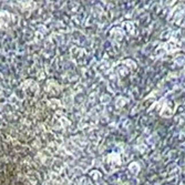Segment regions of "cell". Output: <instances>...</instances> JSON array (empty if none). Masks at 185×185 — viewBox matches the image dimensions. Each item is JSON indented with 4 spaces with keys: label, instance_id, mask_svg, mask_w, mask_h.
Listing matches in <instances>:
<instances>
[{
    "label": "cell",
    "instance_id": "obj_1",
    "mask_svg": "<svg viewBox=\"0 0 185 185\" xmlns=\"http://www.w3.org/2000/svg\"><path fill=\"white\" fill-rule=\"evenodd\" d=\"M0 185H34L27 178L20 161L0 150Z\"/></svg>",
    "mask_w": 185,
    "mask_h": 185
}]
</instances>
